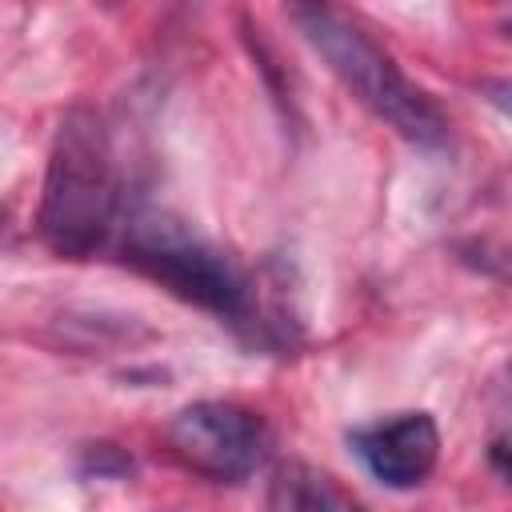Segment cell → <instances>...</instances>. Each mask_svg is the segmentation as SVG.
<instances>
[{
	"label": "cell",
	"mask_w": 512,
	"mask_h": 512,
	"mask_svg": "<svg viewBox=\"0 0 512 512\" xmlns=\"http://www.w3.org/2000/svg\"><path fill=\"white\" fill-rule=\"evenodd\" d=\"M116 208L120 184L108 128L96 116V108L76 104L60 116L48 148L36 232L48 244V252L64 260H88L112 236Z\"/></svg>",
	"instance_id": "1"
},
{
	"label": "cell",
	"mask_w": 512,
	"mask_h": 512,
	"mask_svg": "<svg viewBox=\"0 0 512 512\" xmlns=\"http://www.w3.org/2000/svg\"><path fill=\"white\" fill-rule=\"evenodd\" d=\"M296 32L308 40V48L328 64V72L396 136H404L416 148H440L448 136L444 112L420 92L400 64L344 12H336L328 0H280Z\"/></svg>",
	"instance_id": "2"
},
{
	"label": "cell",
	"mask_w": 512,
	"mask_h": 512,
	"mask_svg": "<svg viewBox=\"0 0 512 512\" xmlns=\"http://www.w3.org/2000/svg\"><path fill=\"white\" fill-rule=\"evenodd\" d=\"M124 260L156 284H164L172 296L228 324H252V284L216 244H208L180 216L156 208L132 216L124 232Z\"/></svg>",
	"instance_id": "3"
},
{
	"label": "cell",
	"mask_w": 512,
	"mask_h": 512,
	"mask_svg": "<svg viewBox=\"0 0 512 512\" xmlns=\"http://www.w3.org/2000/svg\"><path fill=\"white\" fill-rule=\"evenodd\" d=\"M172 452L216 484H240L268 460V428L256 412L228 400H200L172 416Z\"/></svg>",
	"instance_id": "4"
},
{
	"label": "cell",
	"mask_w": 512,
	"mask_h": 512,
	"mask_svg": "<svg viewBox=\"0 0 512 512\" xmlns=\"http://www.w3.org/2000/svg\"><path fill=\"white\" fill-rule=\"evenodd\" d=\"M356 460L388 488H416L440 460V428L428 412H396L348 436Z\"/></svg>",
	"instance_id": "5"
},
{
	"label": "cell",
	"mask_w": 512,
	"mask_h": 512,
	"mask_svg": "<svg viewBox=\"0 0 512 512\" xmlns=\"http://www.w3.org/2000/svg\"><path fill=\"white\" fill-rule=\"evenodd\" d=\"M268 504L272 508H344V504H352V496H344L324 472H312L304 464H288L272 480Z\"/></svg>",
	"instance_id": "6"
},
{
	"label": "cell",
	"mask_w": 512,
	"mask_h": 512,
	"mask_svg": "<svg viewBox=\"0 0 512 512\" xmlns=\"http://www.w3.org/2000/svg\"><path fill=\"white\" fill-rule=\"evenodd\" d=\"M480 92H484V100H488L492 108H500V112L512 120V76H496V80H484V84H480Z\"/></svg>",
	"instance_id": "7"
},
{
	"label": "cell",
	"mask_w": 512,
	"mask_h": 512,
	"mask_svg": "<svg viewBox=\"0 0 512 512\" xmlns=\"http://www.w3.org/2000/svg\"><path fill=\"white\" fill-rule=\"evenodd\" d=\"M508 392H512V368H508Z\"/></svg>",
	"instance_id": "8"
}]
</instances>
